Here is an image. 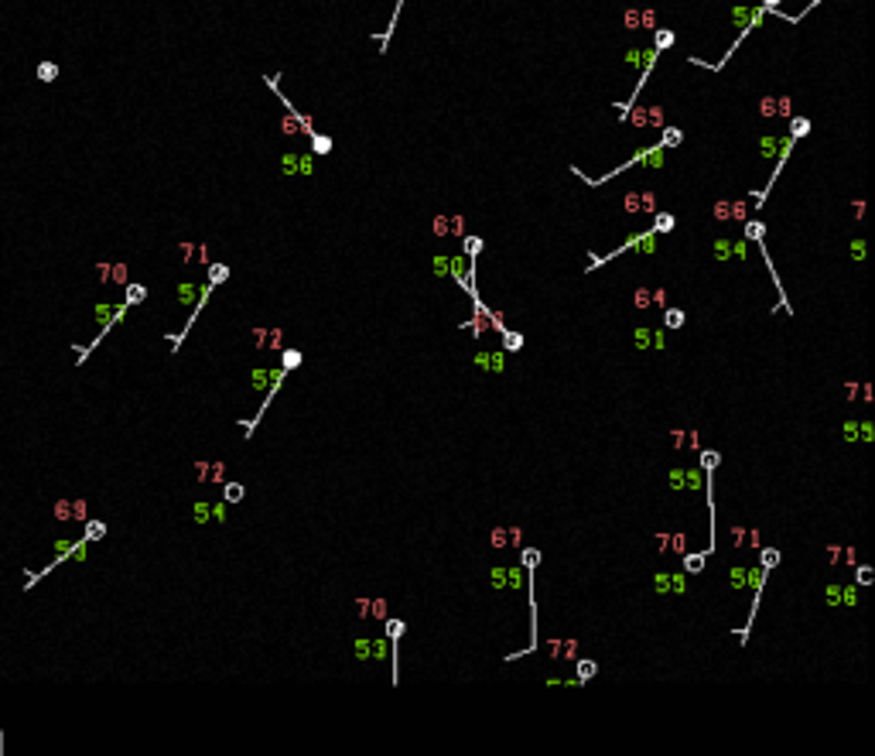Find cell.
<instances>
[{"instance_id": "cell-4", "label": "cell", "mask_w": 875, "mask_h": 756, "mask_svg": "<svg viewBox=\"0 0 875 756\" xmlns=\"http://www.w3.org/2000/svg\"><path fill=\"white\" fill-rule=\"evenodd\" d=\"M681 322H684L681 312H670V315H667V325H681Z\"/></svg>"}, {"instance_id": "cell-3", "label": "cell", "mask_w": 875, "mask_h": 756, "mask_svg": "<svg viewBox=\"0 0 875 756\" xmlns=\"http://www.w3.org/2000/svg\"><path fill=\"white\" fill-rule=\"evenodd\" d=\"M735 21H739V24H749L753 14H749V10H735Z\"/></svg>"}, {"instance_id": "cell-2", "label": "cell", "mask_w": 875, "mask_h": 756, "mask_svg": "<svg viewBox=\"0 0 875 756\" xmlns=\"http://www.w3.org/2000/svg\"><path fill=\"white\" fill-rule=\"evenodd\" d=\"M656 223H660V226H656V230H663V233H667V230H670V226H674V216H660V219H656Z\"/></svg>"}, {"instance_id": "cell-5", "label": "cell", "mask_w": 875, "mask_h": 756, "mask_svg": "<svg viewBox=\"0 0 875 756\" xmlns=\"http://www.w3.org/2000/svg\"><path fill=\"white\" fill-rule=\"evenodd\" d=\"M762 154H776V141H762Z\"/></svg>"}, {"instance_id": "cell-6", "label": "cell", "mask_w": 875, "mask_h": 756, "mask_svg": "<svg viewBox=\"0 0 875 756\" xmlns=\"http://www.w3.org/2000/svg\"><path fill=\"white\" fill-rule=\"evenodd\" d=\"M766 3H780V0H766Z\"/></svg>"}, {"instance_id": "cell-1", "label": "cell", "mask_w": 875, "mask_h": 756, "mask_svg": "<svg viewBox=\"0 0 875 756\" xmlns=\"http://www.w3.org/2000/svg\"><path fill=\"white\" fill-rule=\"evenodd\" d=\"M59 75V69L55 65H38V79H45V82H52Z\"/></svg>"}]
</instances>
